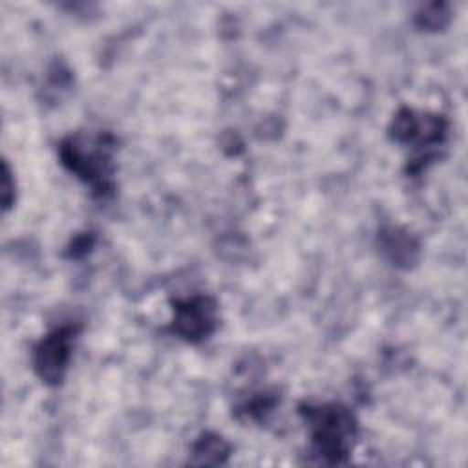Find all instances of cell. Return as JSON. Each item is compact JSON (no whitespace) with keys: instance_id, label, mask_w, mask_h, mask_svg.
Listing matches in <instances>:
<instances>
[{"instance_id":"obj_2","label":"cell","mask_w":468,"mask_h":468,"mask_svg":"<svg viewBox=\"0 0 468 468\" xmlns=\"http://www.w3.org/2000/svg\"><path fill=\"white\" fill-rule=\"evenodd\" d=\"M69 333L66 329H60L46 336L37 347L35 366L40 377L48 382H57L62 377V371L69 358Z\"/></svg>"},{"instance_id":"obj_3","label":"cell","mask_w":468,"mask_h":468,"mask_svg":"<svg viewBox=\"0 0 468 468\" xmlns=\"http://www.w3.org/2000/svg\"><path fill=\"white\" fill-rule=\"evenodd\" d=\"M174 325L186 338H199L214 327V303L208 298H192L176 307Z\"/></svg>"},{"instance_id":"obj_1","label":"cell","mask_w":468,"mask_h":468,"mask_svg":"<svg viewBox=\"0 0 468 468\" xmlns=\"http://www.w3.org/2000/svg\"><path fill=\"white\" fill-rule=\"evenodd\" d=\"M307 419L313 428V441L320 455L331 463L342 461L351 446L353 420L346 410L340 408H311Z\"/></svg>"},{"instance_id":"obj_4","label":"cell","mask_w":468,"mask_h":468,"mask_svg":"<svg viewBox=\"0 0 468 468\" xmlns=\"http://www.w3.org/2000/svg\"><path fill=\"white\" fill-rule=\"evenodd\" d=\"M196 455H203L201 463H219L227 455V446L218 437H205L196 446Z\"/></svg>"}]
</instances>
